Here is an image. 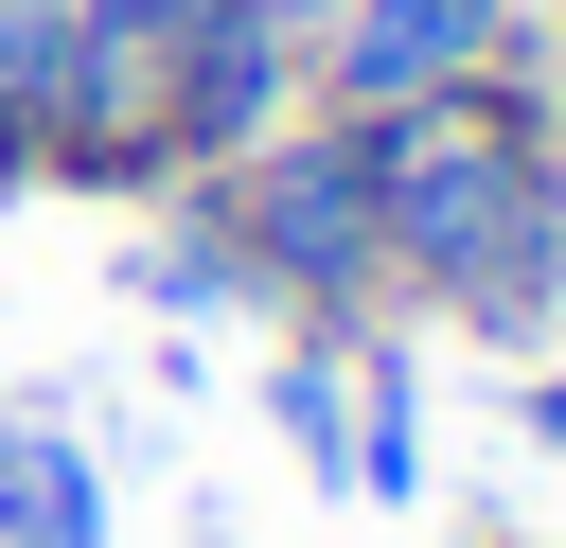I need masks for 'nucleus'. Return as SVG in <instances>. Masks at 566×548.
Masks as SVG:
<instances>
[{"instance_id": "nucleus-1", "label": "nucleus", "mask_w": 566, "mask_h": 548, "mask_svg": "<svg viewBox=\"0 0 566 548\" xmlns=\"http://www.w3.org/2000/svg\"><path fill=\"white\" fill-rule=\"evenodd\" d=\"M371 230H389V301L460 318V336H548L566 318V212H548V106L513 71L389 106L371 124Z\"/></svg>"}, {"instance_id": "nucleus-2", "label": "nucleus", "mask_w": 566, "mask_h": 548, "mask_svg": "<svg viewBox=\"0 0 566 548\" xmlns=\"http://www.w3.org/2000/svg\"><path fill=\"white\" fill-rule=\"evenodd\" d=\"M212 212H230V247H248V318H301V336H371V318H389L371 124L283 106L248 159H212Z\"/></svg>"}, {"instance_id": "nucleus-3", "label": "nucleus", "mask_w": 566, "mask_h": 548, "mask_svg": "<svg viewBox=\"0 0 566 548\" xmlns=\"http://www.w3.org/2000/svg\"><path fill=\"white\" fill-rule=\"evenodd\" d=\"M513 71V0H318V53H301V106L336 124H389V106H442Z\"/></svg>"}, {"instance_id": "nucleus-4", "label": "nucleus", "mask_w": 566, "mask_h": 548, "mask_svg": "<svg viewBox=\"0 0 566 548\" xmlns=\"http://www.w3.org/2000/svg\"><path fill=\"white\" fill-rule=\"evenodd\" d=\"M124 283H142L159 318H248V247H230V212H212V177H177V194H142V230H124Z\"/></svg>"}, {"instance_id": "nucleus-5", "label": "nucleus", "mask_w": 566, "mask_h": 548, "mask_svg": "<svg viewBox=\"0 0 566 548\" xmlns=\"http://www.w3.org/2000/svg\"><path fill=\"white\" fill-rule=\"evenodd\" d=\"M336 495H371V513L424 495V371H407V336H354V442H336Z\"/></svg>"}, {"instance_id": "nucleus-6", "label": "nucleus", "mask_w": 566, "mask_h": 548, "mask_svg": "<svg viewBox=\"0 0 566 548\" xmlns=\"http://www.w3.org/2000/svg\"><path fill=\"white\" fill-rule=\"evenodd\" d=\"M0 548H106V477L71 424H0Z\"/></svg>"}, {"instance_id": "nucleus-7", "label": "nucleus", "mask_w": 566, "mask_h": 548, "mask_svg": "<svg viewBox=\"0 0 566 548\" xmlns=\"http://www.w3.org/2000/svg\"><path fill=\"white\" fill-rule=\"evenodd\" d=\"M71 71H88V18H71V0H0V141H18V159L53 141Z\"/></svg>"}, {"instance_id": "nucleus-8", "label": "nucleus", "mask_w": 566, "mask_h": 548, "mask_svg": "<svg viewBox=\"0 0 566 548\" xmlns=\"http://www.w3.org/2000/svg\"><path fill=\"white\" fill-rule=\"evenodd\" d=\"M265 424H283V460H301V477H336V442H354V354H336V336H283Z\"/></svg>"}, {"instance_id": "nucleus-9", "label": "nucleus", "mask_w": 566, "mask_h": 548, "mask_svg": "<svg viewBox=\"0 0 566 548\" xmlns=\"http://www.w3.org/2000/svg\"><path fill=\"white\" fill-rule=\"evenodd\" d=\"M71 18H106V35H177L195 0H71Z\"/></svg>"}, {"instance_id": "nucleus-10", "label": "nucleus", "mask_w": 566, "mask_h": 548, "mask_svg": "<svg viewBox=\"0 0 566 548\" xmlns=\"http://www.w3.org/2000/svg\"><path fill=\"white\" fill-rule=\"evenodd\" d=\"M513 424H531V442L566 460V371H531V389H513Z\"/></svg>"}, {"instance_id": "nucleus-11", "label": "nucleus", "mask_w": 566, "mask_h": 548, "mask_svg": "<svg viewBox=\"0 0 566 548\" xmlns=\"http://www.w3.org/2000/svg\"><path fill=\"white\" fill-rule=\"evenodd\" d=\"M548 212H566V106H548Z\"/></svg>"}, {"instance_id": "nucleus-12", "label": "nucleus", "mask_w": 566, "mask_h": 548, "mask_svg": "<svg viewBox=\"0 0 566 548\" xmlns=\"http://www.w3.org/2000/svg\"><path fill=\"white\" fill-rule=\"evenodd\" d=\"M0 194H35V159H18V141H0Z\"/></svg>"}, {"instance_id": "nucleus-13", "label": "nucleus", "mask_w": 566, "mask_h": 548, "mask_svg": "<svg viewBox=\"0 0 566 548\" xmlns=\"http://www.w3.org/2000/svg\"><path fill=\"white\" fill-rule=\"evenodd\" d=\"M495 548H531V530H495Z\"/></svg>"}, {"instance_id": "nucleus-14", "label": "nucleus", "mask_w": 566, "mask_h": 548, "mask_svg": "<svg viewBox=\"0 0 566 548\" xmlns=\"http://www.w3.org/2000/svg\"><path fill=\"white\" fill-rule=\"evenodd\" d=\"M548 35H566V0H548Z\"/></svg>"}]
</instances>
